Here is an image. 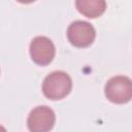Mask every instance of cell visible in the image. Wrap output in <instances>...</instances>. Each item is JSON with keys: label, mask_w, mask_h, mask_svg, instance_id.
Segmentation results:
<instances>
[{"label": "cell", "mask_w": 132, "mask_h": 132, "mask_svg": "<svg viewBox=\"0 0 132 132\" xmlns=\"http://www.w3.org/2000/svg\"><path fill=\"white\" fill-rule=\"evenodd\" d=\"M72 89L71 77L64 71H54L50 73L42 82L43 95L50 100H60L65 98Z\"/></svg>", "instance_id": "1"}, {"label": "cell", "mask_w": 132, "mask_h": 132, "mask_svg": "<svg viewBox=\"0 0 132 132\" xmlns=\"http://www.w3.org/2000/svg\"><path fill=\"white\" fill-rule=\"evenodd\" d=\"M105 97L112 103L125 104L132 99V79L118 75L111 77L104 88Z\"/></svg>", "instance_id": "2"}, {"label": "cell", "mask_w": 132, "mask_h": 132, "mask_svg": "<svg viewBox=\"0 0 132 132\" xmlns=\"http://www.w3.org/2000/svg\"><path fill=\"white\" fill-rule=\"evenodd\" d=\"M67 37L72 45L76 47H87L94 42L96 31L90 23L85 21H75L69 25Z\"/></svg>", "instance_id": "3"}, {"label": "cell", "mask_w": 132, "mask_h": 132, "mask_svg": "<svg viewBox=\"0 0 132 132\" xmlns=\"http://www.w3.org/2000/svg\"><path fill=\"white\" fill-rule=\"evenodd\" d=\"M29 52L31 59L39 66L48 65L55 58L56 50L53 41L45 36H37L32 39Z\"/></svg>", "instance_id": "4"}, {"label": "cell", "mask_w": 132, "mask_h": 132, "mask_svg": "<svg viewBox=\"0 0 132 132\" xmlns=\"http://www.w3.org/2000/svg\"><path fill=\"white\" fill-rule=\"evenodd\" d=\"M56 122L53 109L47 106H37L31 110L27 120V127L30 132H50Z\"/></svg>", "instance_id": "5"}, {"label": "cell", "mask_w": 132, "mask_h": 132, "mask_svg": "<svg viewBox=\"0 0 132 132\" xmlns=\"http://www.w3.org/2000/svg\"><path fill=\"white\" fill-rule=\"evenodd\" d=\"M76 9L87 18L96 19L103 14L106 9V2L103 0H77Z\"/></svg>", "instance_id": "6"}]
</instances>
